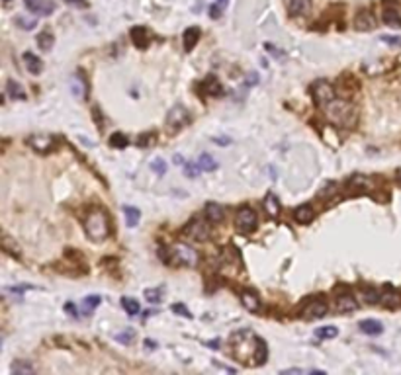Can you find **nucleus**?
Listing matches in <instances>:
<instances>
[{
	"label": "nucleus",
	"mask_w": 401,
	"mask_h": 375,
	"mask_svg": "<svg viewBox=\"0 0 401 375\" xmlns=\"http://www.w3.org/2000/svg\"><path fill=\"white\" fill-rule=\"evenodd\" d=\"M231 342H233V354L245 365H251L253 363L251 359H255V365H262L268 359V348L264 340L249 330H239L237 334L231 336Z\"/></svg>",
	"instance_id": "1"
},
{
	"label": "nucleus",
	"mask_w": 401,
	"mask_h": 375,
	"mask_svg": "<svg viewBox=\"0 0 401 375\" xmlns=\"http://www.w3.org/2000/svg\"><path fill=\"white\" fill-rule=\"evenodd\" d=\"M84 231L88 238L94 242L106 240L110 234V219L108 213L102 207H94L90 213L84 217Z\"/></svg>",
	"instance_id": "2"
},
{
	"label": "nucleus",
	"mask_w": 401,
	"mask_h": 375,
	"mask_svg": "<svg viewBox=\"0 0 401 375\" xmlns=\"http://www.w3.org/2000/svg\"><path fill=\"white\" fill-rule=\"evenodd\" d=\"M327 115L331 121H335L337 125H347V127H350L356 119L354 107L345 100H337V98L327 106Z\"/></svg>",
	"instance_id": "3"
},
{
	"label": "nucleus",
	"mask_w": 401,
	"mask_h": 375,
	"mask_svg": "<svg viewBox=\"0 0 401 375\" xmlns=\"http://www.w3.org/2000/svg\"><path fill=\"white\" fill-rule=\"evenodd\" d=\"M168 264H178V266H190L192 268V266L198 264V254L188 244H174V246L168 248Z\"/></svg>",
	"instance_id": "4"
},
{
	"label": "nucleus",
	"mask_w": 401,
	"mask_h": 375,
	"mask_svg": "<svg viewBox=\"0 0 401 375\" xmlns=\"http://www.w3.org/2000/svg\"><path fill=\"white\" fill-rule=\"evenodd\" d=\"M235 227H237V231L243 232V234L255 232L256 227H258V215H256L255 209L249 207V205L239 207L237 217H235Z\"/></svg>",
	"instance_id": "5"
},
{
	"label": "nucleus",
	"mask_w": 401,
	"mask_h": 375,
	"mask_svg": "<svg viewBox=\"0 0 401 375\" xmlns=\"http://www.w3.org/2000/svg\"><path fill=\"white\" fill-rule=\"evenodd\" d=\"M184 232L188 234V238H192V240H196V242H204V240L210 238L212 227H210V223H208L206 219H192V221L188 223V227L184 229Z\"/></svg>",
	"instance_id": "6"
},
{
	"label": "nucleus",
	"mask_w": 401,
	"mask_h": 375,
	"mask_svg": "<svg viewBox=\"0 0 401 375\" xmlns=\"http://www.w3.org/2000/svg\"><path fill=\"white\" fill-rule=\"evenodd\" d=\"M335 98L337 96H335V88H333L331 82L321 78V80H317L313 84V100H315L317 106H329Z\"/></svg>",
	"instance_id": "7"
},
{
	"label": "nucleus",
	"mask_w": 401,
	"mask_h": 375,
	"mask_svg": "<svg viewBox=\"0 0 401 375\" xmlns=\"http://www.w3.org/2000/svg\"><path fill=\"white\" fill-rule=\"evenodd\" d=\"M188 119H190L188 111L182 106H174L168 111V115H166V129H168V133L180 131L184 125L188 123Z\"/></svg>",
	"instance_id": "8"
},
{
	"label": "nucleus",
	"mask_w": 401,
	"mask_h": 375,
	"mask_svg": "<svg viewBox=\"0 0 401 375\" xmlns=\"http://www.w3.org/2000/svg\"><path fill=\"white\" fill-rule=\"evenodd\" d=\"M327 313H329L327 301H323V299H313V301H310V303L304 307L302 317H304L306 321H311V319H321V317H325Z\"/></svg>",
	"instance_id": "9"
},
{
	"label": "nucleus",
	"mask_w": 401,
	"mask_h": 375,
	"mask_svg": "<svg viewBox=\"0 0 401 375\" xmlns=\"http://www.w3.org/2000/svg\"><path fill=\"white\" fill-rule=\"evenodd\" d=\"M28 145L39 155H47L55 149V139L51 135H32L28 139Z\"/></svg>",
	"instance_id": "10"
},
{
	"label": "nucleus",
	"mask_w": 401,
	"mask_h": 375,
	"mask_svg": "<svg viewBox=\"0 0 401 375\" xmlns=\"http://www.w3.org/2000/svg\"><path fill=\"white\" fill-rule=\"evenodd\" d=\"M24 6L36 16H49L55 12L53 0H24Z\"/></svg>",
	"instance_id": "11"
},
{
	"label": "nucleus",
	"mask_w": 401,
	"mask_h": 375,
	"mask_svg": "<svg viewBox=\"0 0 401 375\" xmlns=\"http://www.w3.org/2000/svg\"><path fill=\"white\" fill-rule=\"evenodd\" d=\"M382 20L385 26H389V28H401V14L399 10H397V6L393 4V6H389V2L385 0V6H383V12H382Z\"/></svg>",
	"instance_id": "12"
},
{
	"label": "nucleus",
	"mask_w": 401,
	"mask_h": 375,
	"mask_svg": "<svg viewBox=\"0 0 401 375\" xmlns=\"http://www.w3.org/2000/svg\"><path fill=\"white\" fill-rule=\"evenodd\" d=\"M354 28L358 32H370V30L376 28V18L372 16L370 10H360L356 14V20H354Z\"/></svg>",
	"instance_id": "13"
},
{
	"label": "nucleus",
	"mask_w": 401,
	"mask_h": 375,
	"mask_svg": "<svg viewBox=\"0 0 401 375\" xmlns=\"http://www.w3.org/2000/svg\"><path fill=\"white\" fill-rule=\"evenodd\" d=\"M129 36H131V41H133V45L135 47H139V49H145L147 45H149V32H147L145 28H141V26H135V28H131V32H129Z\"/></svg>",
	"instance_id": "14"
},
{
	"label": "nucleus",
	"mask_w": 401,
	"mask_h": 375,
	"mask_svg": "<svg viewBox=\"0 0 401 375\" xmlns=\"http://www.w3.org/2000/svg\"><path fill=\"white\" fill-rule=\"evenodd\" d=\"M380 303H382L383 307H387V309H397V307L401 305V295L395 291V289H391L389 286H385V291L382 293Z\"/></svg>",
	"instance_id": "15"
},
{
	"label": "nucleus",
	"mask_w": 401,
	"mask_h": 375,
	"mask_svg": "<svg viewBox=\"0 0 401 375\" xmlns=\"http://www.w3.org/2000/svg\"><path fill=\"white\" fill-rule=\"evenodd\" d=\"M358 328H360L364 334H368V336H378V334H382L383 332V324L380 321H376V319H366V321H360Z\"/></svg>",
	"instance_id": "16"
},
{
	"label": "nucleus",
	"mask_w": 401,
	"mask_h": 375,
	"mask_svg": "<svg viewBox=\"0 0 401 375\" xmlns=\"http://www.w3.org/2000/svg\"><path fill=\"white\" fill-rule=\"evenodd\" d=\"M22 59H24V63H26L28 72H32V74H39V72L43 71V63H41V59H39L36 53L26 51V53L22 55Z\"/></svg>",
	"instance_id": "17"
},
{
	"label": "nucleus",
	"mask_w": 401,
	"mask_h": 375,
	"mask_svg": "<svg viewBox=\"0 0 401 375\" xmlns=\"http://www.w3.org/2000/svg\"><path fill=\"white\" fill-rule=\"evenodd\" d=\"M358 309V301L352 297V295H339L337 297V311L339 313H350V311H356Z\"/></svg>",
	"instance_id": "18"
},
{
	"label": "nucleus",
	"mask_w": 401,
	"mask_h": 375,
	"mask_svg": "<svg viewBox=\"0 0 401 375\" xmlns=\"http://www.w3.org/2000/svg\"><path fill=\"white\" fill-rule=\"evenodd\" d=\"M264 209H266V213L270 215L272 219H278V217H280L282 205H280L278 197L274 196L272 192H268V194H266V197H264Z\"/></svg>",
	"instance_id": "19"
},
{
	"label": "nucleus",
	"mask_w": 401,
	"mask_h": 375,
	"mask_svg": "<svg viewBox=\"0 0 401 375\" xmlns=\"http://www.w3.org/2000/svg\"><path fill=\"white\" fill-rule=\"evenodd\" d=\"M182 41H184V49H186V51H192V49L196 47V43L200 41V28H196V26L188 28V30L184 32Z\"/></svg>",
	"instance_id": "20"
},
{
	"label": "nucleus",
	"mask_w": 401,
	"mask_h": 375,
	"mask_svg": "<svg viewBox=\"0 0 401 375\" xmlns=\"http://www.w3.org/2000/svg\"><path fill=\"white\" fill-rule=\"evenodd\" d=\"M293 217H295V221H297V223L306 225V223L313 221V217H315V209L311 207L310 203H304V205H299V207L293 211Z\"/></svg>",
	"instance_id": "21"
},
{
	"label": "nucleus",
	"mask_w": 401,
	"mask_h": 375,
	"mask_svg": "<svg viewBox=\"0 0 401 375\" xmlns=\"http://www.w3.org/2000/svg\"><path fill=\"white\" fill-rule=\"evenodd\" d=\"M223 207L216 203V201H210L208 205H206V219L210 221V223H221L223 221Z\"/></svg>",
	"instance_id": "22"
},
{
	"label": "nucleus",
	"mask_w": 401,
	"mask_h": 375,
	"mask_svg": "<svg viewBox=\"0 0 401 375\" xmlns=\"http://www.w3.org/2000/svg\"><path fill=\"white\" fill-rule=\"evenodd\" d=\"M311 8V0H290L288 4V12L290 16H304L308 14Z\"/></svg>",
	"instance_id": "23"
},
{
	"label": "nucleus",
	"mask_w": 401,
	"mask_h": 375,
	"mask_svg": "<svg viewBox=\"0 0 401 375\" xmlns=\"http://www.w3.org/2000/svg\"><path fill=\"white\" fill-rule=\"evenodd\" d=\"M241 303L251 313H256L260 309V299L256 297V293H253V291H243L241 293Z\"/></svg>",
	"instance_id": "24"
},
{
	"label": "nucleus",
	"mask_w": 401,
	"mask_h": 375,
	"mask_svg": "<svg viewBox=\"0 0 401 375\" xmlns=\"http://www.w3.org/2000/svg\"><path fill=\"white\" fill-rule=\"evenodd\" d=\"M202 86H204V92L210 94V96H219V94H221V84H219V80L214 76V74L206 76Z\"/></svg>",
	"instance_id": "25"
},
{
	"label": "nucleus",
	"mask_w": 401,
	"mask_h": 375,
	"mask_svg": "<svg viewBox=\"0 0 401 375\" xmlns=\"http://www.w3.org/2000/svg\"><path fill=\"white\" fill-rule=\"evenodd\" d=\"M124 215H126V223L129 227H137L139 219H141V211L133 205H124Z\"/></svg>",
	"instance_id": "26"
},
{
	"label": "nucleus",
	"mask_w": 401,
	"mask_h": 375,
	"mask_svg": "<svg viewBox=\"0 0 401 375\" xmlns=\"http://www.w3.org/2000/svg\"><path fill=\"white\" fill-rule=\"evenodd\" d=\"M6 94H8L10 98H14V100H24V98H26L24 88L20 86L16 80H12V78L6 82Z\"/></svg>",
	"instance_id": "27"
},
{
	"label": "nucleus",
	"mask_w": 401,
	"mask_h": 375,
	"mask_svg": "<svg viewBox=\"0 0 401 375\" xmlns=\"http://www.w3.org/2000/svg\"><path fill=\"white\" fill-rule=\"evenodd\" d=\"M98 305H100V295H88V297L82 299L80 311H82V315H90V313H94V309Z\"/></svg>",
	"instance_id": "28"
},
{
	"label": "nucleus",
	"mask_w": 401,
	"mask_h": 375,
	"mask_svg": "<svg viewBox=\"0 0 401 375\" xmlns=\"http://www.w3.org/2000/svg\"><path fill=\"white\" fill-rule=\"evenodd\" d=\"M71 90H73V94L76 98H86V82L80 78V76H74L73 80H71Z\"/></svg>",
	"instance_id": "29"
},
{
	"label": "nucleus",
	"mask_w": 401,
	"mask_h": 375,
	"mask_svg": "<svg viewBox=\"0 0 401 375\" xmlns=\"http://www.w3.org/2000/svg\"><path fill=\"white\" fill-rule=\"evenodd\" d=\"M55 43V37L45 30V32H41L39 36H37V47L39 49H43V51H49L51 47H53Z\"/></svg>",
	"instance_id": "30"
},
{
	"label": "nucleus",
	"mask_w": 401,
	"mask_h": 375,
	"mask_svg": "<svg viewBox=\"0 0 401 375\" xmlns=\"http://www.w3.org/2000/svg\"><path fill=\"white\" fill-rule=\"evenodd\" d=\"M337 334H339V328H337V326H321V328L315 330V336L319 340H331V338H335Z\"/></svg>",
	"instance_id": "31"
},
{
	"label": "nucleus",
	"mask_w": 401,
	"mask_h": 375,
	"mask_svg": "<svg viewBox=\"0 0 401 375\" xmlns=\"http://www.w3.org/2000/svg\"><path fill=\"white\" fill-rule=\"evenodd\" d=\"M122 307L126 309V313L131 315V317H135V315L139 313V309H141L139 303H137L133 297H124V299H122Z\"/></svg>",
	"instance_id": "32"
},
{
	"label": "nucleus",
	"mask_w": 401,
	"mask_h": 375,
	"mask_svg": "<svg viewBox=\"0 0 401 375\" xmlns=\"http://www.w3.org/2000/svg\"><path fill=\"white\" fill-rule=\"evenodd\" d=\"M128 135H124V133H114V135H110V145L114 147V149H126L128 147Z\"/></svg>",
	"instance_id": "33"
},
{
	"label": "nucleus",
	"mask_w": 401,
	"mask_h": 375,
	"mask_svg": "<svg viewBox=\"0 0 401 375\" xmlns=\"http://www.w3.org/2000/svg\"><path fill=\"white\" fill-rule=\"evenodd\" d=\"M362 297H364L366 303L374 305V303H380V299H382V293H378L374 287H366V289H362Z\"/></svg>",
	"instance_id": "34"
},
{
	"label": "nucleus",
	"mask_w": 401,
	"mask_h": 375,
	"mask_svg": "<svg viewBox=\"0 0 401 375\" xmlns=\"http://www.w3.org/2000/svg\"><path fill=\"white\" fill-rule=\"evenodd\" d=\"M12 371L16 375H30V373H34V365L28 363V361H16V363L12 365Z\"/></svg>",
	"instance_id": "35"
},
{
	"label": "nucleus",
	"mask_w": 401,
	"mask_h": 375,
	"mask_svg": "<svg viewBox=\"0 0 401 375\" xmlns=\"http://www.w3.org/2000/svg\"><path fill=\"white\" fill-rule=\"evenodd\" d=\"M198 164H200V168L204 170V172H212V170H216V168H218V162L214 161L210 155H202L200 161H198Z\"/></svg>",
	"instance_id": "36"
},
{
	"label": "nucleus",
	"mask_w": 401,
	"mask_h": 375,
	"mask_svg": "<svg viewBox=\"0 0 401 375\" xmlns=\"http://www.w3.org/2000/svg\"><path fill=\"white\" fill-rule=\"evenodd\" d=\"M163 289H145V297L149 303H159L163 297Z\"/></svg>",
	"instance_id": "37"
},
{
	"label": "nucleus",
	"mask_w": 401,
	"mask_h": 375,
	"mask_svg": "<svg viewBox=\"0 0 401 375\" xmlns=\"http://www.w3.org/2000/svg\"><path fill=\"white\" fill-rule=\"evenodd\" d=\"M151 170H153L155 174L163 176L164 172H166V162H164L163 159H155V161H151Z\"/></svg>",
	"instance_id": "38"
},
{
	"label": "nucleus",
	"mask_w": 401,
	"mask_h": 375,
	"mask_svg": "<svg viewBox=\"0 0 401 375\" xmlns=\"http://www.w3.org/2000/svg\"><path fill=\"white\" fill-rule=\"evenodd\" d=\"M135 338V332L133 330H124V332H118L116 334V340L120 342V344H131Z\"/></svg>",
	"instance_id": "39"
},
{
	"label": "nucleus",
	"mask_w": 401,
	"mask_h": 375,
	"mask_svg": "<svg viewBox=\"0 0 401 375\" xmlns=\"http://www.w3.org/2000/svg\"><path fill=\"white\" fill-rule=\"evenodd\" d=\"M16 24H18V26H22L24 30H34V28L37 26V20L36 18H24V16H18Z\"/></svg>",
	"instance_id": "40"
},
{
	"label": "nucleus",
	"mask_w": 401,
	"mask_h": 375,
	"mask_svg": "<svg viewBox=\"0 0 401 375\" xmlns=\"http://www.w3.org/2000/svg\"><path fill=\"white\" fill-rule=\"evenodd\" d=\"M2 244H4V250H6V252H10V254H16V256H18V244H12V240H10V236H8V234H4V236H2Z\"/></svg>",
	"instance_id": "41"
},
{
	"label": "nucleus",
	"mask_w": 401,
	"mask_h": 375,
	"mask_svg": "<svg viewBox=\"0 0 401 375\" xmlns=\"http://www.w3.org/2000/svg\"><path fill=\"white\" fill-rule=\"evenodd\" d=\"M184 170H186V172H184V174H186V176H190V178H196V176H198V174H200V164H186V168H184Z\"/></svg>",
	"instance_id": "42"
},
{
	"label": "nucleus",
	"mask_w": 401,
	"mask_h": 375,
	"mask_svg": "<svg viewBox=\"0 0 401 375\" xmlns=\"http://www.w3.org/2000/svg\"><path fill=\"white\" fill-rule=\"evenodd\" d=\"M172 311H174L176 315H180V317H188V319L192 317V315H190V311H188V309H186L182 303H174V305H172Z\"/></svg>",
	"instance_id": "43"
},
{
	"label": "nucleus",
	"mask_w": 401,
	"mask_h": 375,
	"mask_svg": "<svg viewBox=\"0 0 401 375\" xmlns=\"http://www.w3.org/2000/svg\"><path fill=\"white\" fill-rule=\"evenodd\" d=\"M65 2L74 6V8H88V2H86V0H65Z\"/></svg>",
	"instance_id": "44"
},
{
	"label": "nucleus",
	"mask_w": 401,
	"mask_h": 375,
	"mask_svg": "<svg viewBox=\"0 0 401 375\" xmlns=\"http://www.w3.org/2000/svg\"><path fill=\"white\" fill-rule=\"evenodd\" d=\"M221 12H223V8H219L218 4H214V6L210 8V16H212L214 20H218L219 16H221Z\"/></svg>",
	"instance_id": "45"
},
{
	"label": "nucleus",
	"mask_w": 401,
	"mask_h": 375,
	"mask_svg": "<svg viewBox=\"0 0 401 375\" xmlns=\"http://www.w3.org/2000/svg\"><path fill=\"white\" fill-rule=\"evenodd\" d=\"M151 139H155V135L153 133H147V135H143V137H139V147L143 145V147H147V145L151 143Z\"/></svg>",
	"instance_id": "46"
},
{
	"label": "nucleus",
	"mask_w": 401,
	"mask_h": 375,
	"mask_svg": "<svg viewBox=\"0 0 401 375\" xmlns=\"http://www.w3.org/2000/svg\"><path fill=\"white\" fill-rule=\"evenodd\" d=\"M206 346H208V348H212V350H219V348H221V340H219V338L210 340V342H206Z\"/></svg>",
	"instance_id": "47"
},
{
	"label": "nucleus",
	"mask_w": 401,
	"mask_h": 375,
	"mask_svg": "<svg viewBox=\"0 0 401 375\" xmlns=\"http://www.w3.org/2000/svg\"><path fill=\"white\" fill-rule=\"evenodd\" d=\"M382 41H385V43H391V45H401V39H399V37L382 36Z\"/></svg>",
	"instance_id": "48"
},
{
	"label": "nucleus",
	"mask_w": 401,
	"mask_h": 375,
	"mask_svg": "<svg viewBox=\"0 0 401 375\" xmlns=\"http://www.w3.org/2000/svg\"><path fill=\"white\" fill-rule=\"evenodd\" d=\"M282 373H306V369H299V367H290V369H284Z\"/></svg>",
	"instance_id": "49"
},
{
	"label": "nucleus",
	"mask_w": 401,
	"mask_h": 375,
	"mask_svg": "<svg viewBox=\"0 0 401 375\" xmlns=\"http://www.w3.org/2000/svg\"><path fill=\"white\" fill-rule=\"evenodd\" d=\"M227 2H229V0H218V2H216V4H218L219 8H223V10H225V6H227Z\"/></svg>",
	"instance_id": "50"
},
{
	"label": "nucleus",
	"mask_w": 401,
	"mask_h": 375,
	"mask_svg": "<svg viewBox=\"0 0 401 375\" xmlns=\"http://www.w3.org/2000/svg\"><path fill=\"white\" fill-rule=\"evenodd\" d=\"M145 344H147V348H149V350H153V348L157 346V344H155L153 340H145Z\"/></svg>",
	"instance_id": "51"
},
{
	"label": "nucleus",
	"mask_w": 401,
	"mask_h": 375,
	"mask_svg": "<svg viewBox=\"0 0 401 375\" xmlns=\"http://www.w3.org/2000/svg\"><path fill=\"white\" fill-rule=\"evenodd\" d=\"M216 143H221V145H229V139L227 137H223V139H216Z\"/></svg>",
	"instance_id": "52"
},
{
	"label": "nucleus",
	"mask_w": 401,
	"mask_h": 375,
	"mask_svg": "<svg viewBox=\"0 0 401 375\" xmlns=\"http://www.w3.org/2000/svg\"><path fill=\"white\" fill-rule=\"evenodd\" d=\"M395 176H397V180H399V182H401V168H399V170H397V174H395Z\"/></svg>",
	"instance_id": "53"
},
{
	"label": "nucleus",
	"mask_w": 401,
	"mask_h": 375,
	"mask_svg": "<svg viewBox=\"0 0 401 375\" xmlns=\"http://www.w3.org/2000/svg\"><path fill=\"white\" fill-rule=\"evenodd\" d=\"M8 2H10V0H4V4H8Z\"/></svg>",
	"instance_id": "54"
}]
</instances>
